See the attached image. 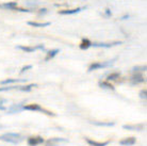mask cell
Returning a JSON list of instances; mask_svg holds the SVG:
<instances>
[{"label": "cell", "mask_w": 147, "mask_h": 146, "mask_svg": "<svg viewBox=\"0 0 147 146\" xmlns=\"http://www.w3.org/2000/svg\"><path fill=\"white\" fill-rule=\"evenodd\" d=\"M107 14H108V15H111V12L109 11V10H107Z\"/></svg>", "instance_id": "4316f807"}, {"label": "cell", "mask_w": 147, "mask_h": 146, "mask_svg": "<svg viewBox=\"0 0 147 146\" xmlns=\"http://www.w3.org/2000/svg\"><path fill=\"white\" fill-rule=\"evenodd\" d=\"M143 81H145V79H144L143 75H142L141 73H136L131 78H130V82H131V84H138V83L143 82Z\"/></svg>", "instance_id": "52a82bcc"}, {"label": "cell", "mask_w": 147, "mask_h": 146, "mask_svg": "<svg viewBox=\"0 0 147 146\" xmlns=\"http://www.w3.org/2000/svg\"><path fill=\"white\" fill-rule=\"evenodd\" d=\"M85 141L92 146H107L108 144H110V141H105V142H97L94 140H91L88 138H85Z\"/></svg>", "instance_id": "8fae6325"}, {"label": "cell", "mask_w": 147, "mask_h": 146, "mask_svg": "<svg viewBox=\"0 0 147 146\" xmlns=\"http://www.w3.org/2000/svg\"><path fill=\"white\" fill-rule=\"evenodd\" d=\"M85 7H77V9H73V10H63V11H60L59 14L61 15H71V14H76V13H79L80 11L84 10Z\"/></svg>", "instance_id": "30bf717a"}, {"label": "cell", "mask_w": 147, "mask_h": 146, "mask_svg": "<svg viewBox=\"0 0 147 146\" xmlns=\"http://www.w3.org/2000/svg\"><path fill=\"white\" fill-rule=\"evenodd\" d=\"M42 143H44V139L42 137H31L28 139V144L30 146H37Z\"/></svg>", "instance_id": "8992f818"}, {"label": "cell", "mask_w": 147, "mask_h": 146, "mask_svg": "<svg viewBox=\"0 0 147 146\" xmlns=\"http://www.w3.org/2000/svg\"><path fill=\"white\" fill-rule=\"evenodd\" d=\"M124 129H128V130H142L144 128L143 124H138V125H124L123 126Z\"/></svg>", "instance_id": "4fadbf2b"}, {"label": "cell", "mask_w": 147, "mask_h": 146, "mask_svg": "<svg viewBox=\"0 0 147 146\" xmlns=\"http://www.w3.org/2000/svg\"><path fill=\"white\" fill-rule=\"evenodd\" d=\"M92 46V42L88 39H83L81 41V44H80V49L81 50H86L88 48Z\"/></svg>", "instance_id": "5bb4252c"}, {"label": "cell", "mask_w": 147, "mask_h": 146, "mask_svg": "<svg viewBox=\"0 0 147 146\" xmlns=\"http://www.w3.org/2000/svg\"><path fill=\"white\" fill-rule=\"evenodd\" d=\"M140 97L142 99H146V97H147V91L146 90H142V91L140 92Z\"/></svg>", "instance_id": "d4e9b609"}, {"label": "cell", "mask_w": 147, "mask_h": 146, "mask_svg": "<svg viewBox=\"0 0 147 146\" xmlns=\"http://www.w3.org/2000/svg\"><path fill=\"white\" fill-rule=\"evenodd\" d=\"M28 25L32 26V27H36V28H44V27H48L50 26V22H28Z\"/></svg>", "instance_id": "9a60e30c"}, {"label": "cell", "mask_w": 147, "mask_h": 146, "mask_svg": "<svg viewBox=\"0 0 147 146\" xmlns=\"http://www.w3.org/2000/svg\"><path fill=\"white\" fill-rule=\"evenodd\" d=\"M64 142H67V140L62 139V138H52V139H49L46 142V146H59L60 143Z\"/></svg>", "instance_id": "5b68a950"}, {"label": "cell", "mask_w": 147, "mask_h": 146, "mask_svg": "<svg viewBox=\"0 0 147 146\" xmlns=\"http://www.w3.org/2000/svg\"><path fill=\"white\" fill-rule=\"evenodd\" d=\"M136 139L134 137H129V138H125V139L121 140L119 144L121 146H132L136 144Z\"/></svg>", "instance_id": "ba28073f"}, {"label": "cell", "mask_w": 147, "mask_h": 146, "mask_svg": "<svg viewBox=\"0 0 147 146\" xmlns=\"http://www.w3.org/2000/svg\"><path fill=\"white\" fill-rule=\"evenodd\" d=\"M121 42H113V43H92V46L94 47H103V48H110L115 45H121Z\"/></svg>", "instance_id": "9c48e42d"}, {"label": "cell", "mask_w": 147, "mask_h": 146, "mask_svg": "<svg viewBox=\"0 0 147 146\" xmlns=\"http://www.w3.org/2000/svg\"><path fill=\"white\" fill-rule=\"evenodd\" d=\"M0 7H1V5H0Z\"/></svg>", "instance_id": "83f0119b"}, {"label": "cell", "mask_w": 147, "mask_h": 146, "mask_svg": "<svg viewBox=\"0 0 147 146\" xmlns=\"http://www.w3.org/2000/svg\"><path fill=\"white\" fill-rule=\"evenodd\" d=\"M18 49L25 51V52H34L36 51L37 49H44V46L43 45H38V46H17Z\"/></svg>", "instance_id": "277c9868"}, {"label": "cell", "mask_w": 147, "mask_h": 146, "mask_svg": "<svg viewBox=\"0 0 147 146\" xmlns=\"http://www.w3.org/2000/svg\"><path fill=\"white\" fill-rule=\"evenodd\" d=\"M34 87H36V84H29V85H19L18 90H20V91H24V92H29V91H31V89L34 88Z\"/></svg>", "instance_id": "d6986e66"}, {"label": "cell", "mask_w": 147, "mask_h": 146, "mask_svg": "<svg viewBox=\"0 0 147 146\" xmlns=\"http://www.w3.org/2000/svg\"><path fill=\"white\" fill-rule=\"evenodd\" d=\"M114 63V61H107V62H96V63H93L90 65L88 67V72H92V70H99V68H105V67H108V66H111L112 64Z\"/></svg>", "instance_id": "3957f363"}, {"label": "cell", "mask_w": 147, "mask_h": 146, "mask_svg": "<svg viewBox=\"0 0 147 146\" xmlns=\"http://www.w3.org/2000/svg\"><path fill=\"white\" fill-rule=\"evenodd\" d=\"M60 52L59 49H52V50L48 51L47 52V55H46V58H45V61H49V60H51L55 57V55H58Z\"/></svg>", "instance_id": "2e32d148"}, {"label": "cell", "mask_w": 147, "mask_h": 146, "mask_svg": "<svg viewBox=\"0 0 147 146\" xmlns=\"http://www.w3.org/2000/svg\"><path fill=\"white\" fill-rule=\"evenodd\" d=\"M19 85L17 87H4V88H0V92H5V91H10V90H13V89H18Z\"/></svg>", "instance_id": "603a6c76"}, {"label": "cell", "mask_w": 147, "mask_h": 146, "mask_svg": "<svg viewBox=\"0 0 147 146\" xmlns=\"http://www.w3.org/2000/svg\"><path fill=\"white\" fill-rule=\"evenodd\" d=\"M132 70L134 72V73H138V72H145L146 70V65L144 66H136V67H133Z\"/></svg>", "instance_id": "7402d4cb"}, {"label": "cell", "mask_w": 147, "mask_h": 146, "mask_svg": "<svg viewBox=\"0 0 147 146\" xmlns=\"http://www.w3.org/2000/svg\"><path fill=\"white\" fill-rule=\"evenodd\" d=\"M5 102H7V99L0 97V110H1V111L5 110V107L3 106V103H5Z\"/></svg>", "instance_id": "cb8c5ba5"}, {"label": "cell", "mask_w": 147, "mask_h": 146, "mask_svg": "<svg viewBox=\"0 0 147 146\" xmlns=\"http://www.w3.org/2000/svg\"><path fill=\"white\" fill-rule=\"evenodd\" d=\"M26 82L25 79H7V80L1 81L0 83L1 84H9V83H15V82Z\"/></svg>", "instance_id": "ac0fdd59"}, {"label": "cell", "mask_w": 147, "mask_h": 146, "mask_svg": "<svg viewBox=\"0 0 147 146\" xmlns=\"http://www.w3.org/2000/svg\"><path fill=\"white\" fill-rule=\"evenodd\" d=\"M99 85H100V88H102V89H107V90L114 91V87L112 84L109 83L108 81H101V82H99Z\"/></svg>", "instance_id": "e0dca14e"}, {"label": "cell", "mask_w": 147, "mask_h": 146, "mask_svg": "<svg viewBox=\"0 0 147 146\" xmlns=\"http://www.w3.org/2000/svg\"><path fill=\"white\" fill-rule=\"evenodd\" d=\"M3 7H7V9H10V10H13L14 7H17V3H16V2H7V3L3 4Z\"/></svg>", "instance_id": "44dd1931"}, {"label": "cell", "mask_w": 147, "mask_h": 146, "mask_svg": "<svg viewBox=\"0 0 147 146\" xmlns=\"http://www.w3.org/2000/svg\"><path fill=\"white\" fill-rule=\"evenodd\" d=\"M0 140L7 143H12V144H18L22 141V137L18 133L9 132V133H4V135H1Z\"/></svg>", "instance_id": "6da1fadb"}, {"label": "cell", "mask_w": 147, "mask_h": 146, "mask_svg": "<svg viewBox=\"0 0 147 146\" xmlns=\"http://www.w3.org/2000/svg\"><path fill=\"white\" fill-rule=\"evenodd\" d=\"M22 110H26V111H32V112H43V113L47 114V115H51L53 116L55 114L48 111V110H45L44 108H42L40 105L37 103H29V105H26V106H22Z\"/></svg>", "instance_id": "7a4b0ae2"}, {"label": "cell", "mask_w": 147, "mask_h": 146, "mask_svg": "<svg viewBox=\"0 0 147 146\" xmlns=\"http://www.w3.org/2000/svg\"><path fill=\"white\" fill-rule=\"evenodd\" d=\"M91 124L95 126H100V127H112L114 126V122H90Z\"/></svg>", "instance_id": "7c38bea8"}, {"label": "cell", "mask_w": 147, "mask_h": 146, "mask_svg": "<svg viewBox=\"0 0 147 146\" xmlns=\"http://www.w3.org/2000/svg\"><path fill=\"white\" fill-rule=\"evenodd\" d=\"M121 76V74L119 73H113V74H110L107 78V81H111V80H116L117 78H119Z\"/></svg>", "instance_id": "ffe728a7"}, {"label": "cell", "mask_w": 147, "mask_h": 146, "mask_svg": "<svg viewBox=\"0 0 147 146\" xmlns=\"http://www.w3.org/2000/svg\"><path fill=\"white\" fill-rule=\"evenodd\" d=\"M30 68H32V65H26V66H24V67L22 68V70H20V74L25 73V72H27V70H30Z\"/></svg>", "instance_id": "484cf974"}]
</instances>
